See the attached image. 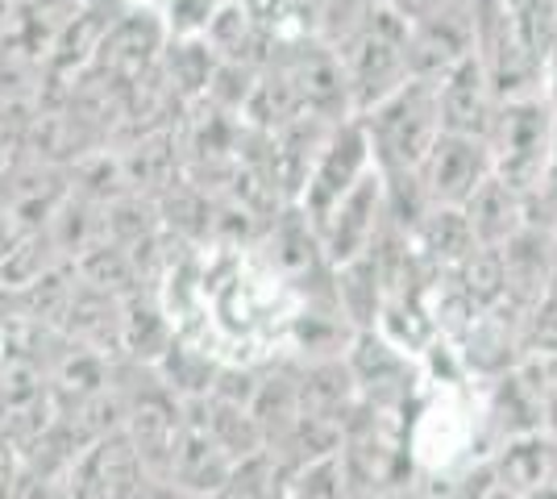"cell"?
<instances>
[{"label":"cell","mask_w":557,"mask_h":499,"mask_svg":"<svg viewBox=\"0 0 557 499\" xmlns=\"http://www.w3.org/2000/svg\"><path fill=\"white\" fill-rule=\"evenodd\" d=\"M408 462L429 478H458L479 462H487L491 437L483 416V391L474 379L424 383L417 416L404 421Z\"/></svg>","instance_id":"1"},{"label":"cell","mask_w":557,"mask_h":499,"mask_svg":"<svg viewBox=\"0 0 557 499\" xmlns=\"http://www.w3.org/2000/svg\"><path fill=\"white\" fill-rule=\"evenodd\" d=\"M362 129L371 142L379 175H417L442 138V109H437V79L408 75L392 96H383L371 113H362Z\"/></svg>","instance_id":"2"},{"label":"cell","mask_w":557,"mask_h":499,"mask_svg":"<svg viewBox=\"0 0 557 499\" xmlns=\"http://www.w3.org/2000/svg\"><path fill=\"white\" fill-rule=\"evenodd\" d=\"M549 146H554V113L541 104V96L529 100H504L495 109L487 134L491 175L504 179L511 191L533 196L549 166Z\"/></svg>","instance_id":"3"},{"label":"cell","mask_w":557,"mask_h":499,"mask_svg":"<svg viewBox=\"0 0 557 499\" xmlns=\"http://www.w3.org/2000/svg\"><path fill=\"white\" fill-rule=\"evenodd\" d=\"M404 38H408V22H399L387 4H379L371 22L354 34L346 50V100L354 117L371 113L383 96H392L404 79H408V54H404Z\"/></svg>","instance_id":"4"},{"label":"cell","mask_w":557,"mask_h":499,"mask_svg":"<svg viewBox=\"0 0 557 499\" xmlns=\"http://www.w3.org/2000/svg\"><path fill=\"white\" fill-rule=\"evenodd\" d=\"M374 166L371 142H367V129L358 117H342V125L329 134L325 142L317 146L308 175H304L300 188V213L308 216V225L317 229L329 216V209L346 196L367 171Z\"/></svg>","instance_id":"5"},{"label":"cell","mask_w":557,"mask_h":499,"mask_svg":"<svg viewBox=\"0 0 557 499\" xmlns=\"http://www.w3.org/2000/svg\"><path fill=\"white\" fill-rule=\"evenodd\" d=\"M63 483L75 499H141L154 487V478L146 475L141 458L121 428L96 437L92 446L71 462Z\"/></svg>","instance_id":"6"},{"label":"cell","mask_w":557,"mask_h":499,"mask_svg":"<svg viewBox=\"0 0 557 499\" xmlns=\"http://www.w3.org/2000/svg\"><path fill=\"white\" fill-rule=\"evenodd\" d=\"M387 216V200H383V175L371 166L354 188L329 209V216L317 225V238L325 250L329 266H346V262L362 259L379 238V225Z\"/></svg>","instance_id":"7"},{"label":"cell","mask_w":557,"mask_h":499,"mask_svg":"<svg viewBox=\"0 0 557 499\" xmlns=\"http://www.w3.org/2000/svg\"><path fill=\"white\" fill-rule=\"evenodd\" d=\"M420 191L429 209H462L474 191L491 179V150L483 138H462V134H442L429 159L417 171Z\"/></svg>","instance_id":"8"},{"label":"cell","mask_w":557,"mask_h":499,"mask_svg":"<svg viewBox=\"0 0 557 499\" xmlns=\"http://www.w3.org/2000/svg\"><path fill=\"white\" fill-rule=\"evenodd\" d=\"M437 109H442V134H462V138L487 142L499 100L491 92L487 67L479 54H466L462 63L437 75Z\"/></svg>","instance_id":"9"},{"label":"cell","mask_w":557,"mask_h":499,"mask_svg":"<svg viewBox=\"0 0 557 499\" xmlns=\"http://www.w3.org/2000/svg\"><path fill=\"white\" fill-rule=\"evenodd\" d=\"M404 54H408V75H420V79H437L454 63H462L466 54H474V17H470V4L466 9H445V13L420 17V22H408Z\"/></svg>","instance_id":"10"},{"label":"cell","mask_w":557,"mask_h":499,"mask_svg":"<svg viewBox=\"0 0 557 499\" xmlns=\"http://www.w3.org/2000/svg\"><path fill=\"white\" fill-rule=\"evenodd\" d=\"M233 466L237 462L212 441L205 425L196 416H184L180 441L171 453V471H166V487L180 496H230Z\"/></svg>","instance_id":"11"},{"label":"cell","mask_w":557,"mask_h":499,"mask_svg":"<svg viewBox=\"0 0 557 499\" xmlns=\"http://www.w3.org/2000/svg\"><path fill=\"white\" fill-rule=\"evenodd\" d=\"M491 483H499L511 496L529 499L536 491L557 487V441L549 433L508 437L487 453Z\"/></svg>","instance_id":"12"},{"label":"cell","mask_w":557,"mask_h":499,"mask_svg":"<svg viewBox=\"0 0 557 499\" xmlns=\"http://www.w3.org/2000/svg\"><path fill=\"white\" fill-rule=\"evenodd\" d=\"M462 216L474 234V246H508L529 225V200L491 175L462 204Z\"/></svg>","instance_id":"13"},{"label":"cell","mask_w":557,"mask_h":499,"mask_svg":"<svg viewBox=\"0 0 557 499\" xmlns=\"http://www.w3.org/2000/svg\"><path fill=\"white\" fill-rule=\"evenodd\" d=\"M267 262H271L296 291H300L308 279H317L321 271H333L325 259V250H321L317 229L308 225V216H304L300 209H292V213L275 225L271 246H267Z\"/></svg>","instance_id":"14"},{"label":"cell","mask_w":557,"mask_h":499,"mask_svg":"<svg viewBox=\"0 0 557 499\" xmlns=\"http://www.w3.org/2000/svg\"><path fill=\"white\" fill-rule=\"evenodd\" d=\"M408 246L420 262H429L433 271H454L458 262L474 250V234L466 225L462 209H429L412 225Z\"/></svg>","instance_id":"15"},{"label":"cell","mask_w":557,"mask_h":499,"mask_svg":"<svg viewBox=\"0 0 557 499\" xmlns=\"http://www.w3.org/2000/svg\"><path fill=\"white\" fill-rule=\"evenodd\" d=\"M399 22H420V17H433V13H445V9H466L470 0H383Z\"/></svg>","instance_id":"16"},{"label":"cell","mask_w":557,"mask_h":499,"mask_svg":"<svg viewBox=\"0 0 557 499\" xmlns=\"http://www.w3.org/2000/svg\"><path fill=\"white\" fill-rule=\"evenodd\" d=\"M536 96H541V104L557 117V50L545 59V67H541V92Z\"/></svg>","instance_id":"17"},{"label":"cell","mask_w":557,"mask_h":499,"mask_svg":"<svg viewBox=\"0 0 557 499\" xmlns=\"http://www.w3.org/2000/svg\"><path fill=\"white\" fill-rule=\"evenodd\" d=\"M541 433H549L557 441V383L545 391V400H541Z\"/></svg>","instance_id":"18"},{"label":"cell","mask_w":557,"mask_h":499,"mask_svg":"<svg viewBox=\"0 0 557 499\" xmlns=\"http://www.w3.org/2000/svg\"><path fill=\"white\" fill-rule=\"evenodd\" d=\"M536 191H545L549 200H554V209H557V117H554V146H549V166H545V179H541V188Z\"/></svg>","instance_id":"19"},{"label":"cell","mask_w":557,"mask_h":499,"mask_svg":"<svg viewBox=\"0 0 557 499\" xmlns=\"http://www.w3.org/2000/svg\"><path fill=\"white\" fill-rule=\"evenodd\" d=\"M13 154H17V138H13V129H9V125H0V184H4V175H9Z\"/></svg>","instance_id":"20"},{"label":"cell","mask_w":557,"mask_h":499,"mask_svg":"<svg viewBox=\"0 0 557 499\" xmlns=\"http://www.w3.org/2000/svg\"><path fill=\"white\" fill-rule=\"evenodd\" d=\"M479 499H520V496H511V491H504L499 483H487V487L479 491Z\"/></svg>","instance_id":"21"},{"label":"cell","mask_w":557,"mask_h":499,"mask_svg":"<svg viewBox=\"0 0 557 499\" xmlns=\"http://www.w3.org/2000/svg\"><path fill=\"white\" fill-rule=\"evenodd\" d=\"M129 4H134V9H159L163 0H129Z\"/></svg>","instance_id":"22"},{"label":"cell","mask_w":557,"mask_h":499,"mask_svg":"<svg viewBox=\"0 0 557 499\" xmlns=\"http://www.w3.org/2000/svg\"><path fill=\"white\" fill-rule=\"evenodd\" d=\"M529 499H557V487H549V491H536V496H529Z\"/></svg>","instance_id":"23"}]
</instances>
